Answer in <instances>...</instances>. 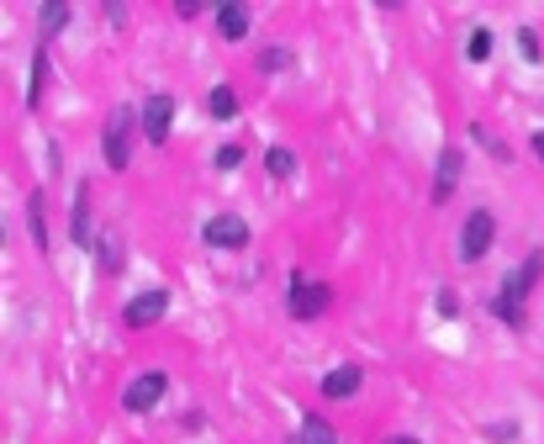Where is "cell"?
Listing matches in <instances>:
<instances>
[{"mask_svg": "<svg viewBox=\"0 0 544 444\" xmlns=\"http://www.w3.org/2000/svg\"><path fill=\"white\" fill-rule=\"evenodd\" d=\"M518 48H523V59H529V64H539V37L529 27H518Z\"/></svg>", "mask_w": 544, "mask_h": 444, "instance_id": "cell-22", "label": "cell"}, {"mask_svg": "<svg viewBox=\"0 0 544 444\" xmlns=\"http://www.w3.org/2000/svg\"><path fill=\"white\" fill-rule=\"evenodd\" d=\"M201 238L212 249H249V222H243L238 212H217V217H206V228H201Z\"/></svg>", "mask_w": 544, "mask_h": 444, "instance_id": "cell-7", "label": "cell"}, {"mask_svg": "<svg viewBox=\"0 0 544 444\" xmlns=\"http://www.w3.org/2000/svg\"><path fill=\"white\" fill-rule=\"evenodd\" d=\"M206 111H212L217 122L238 117V90H233V85H212V90H206Z\"/></svg>", "mask_w": 544, "mask_h": 444, "instance_id": "cell-14", "label": "cell"}, {"mask_svg": "<svg viewBox=\"0 0 544 444\" xmlns=\"http://www.w3.org/2000/svg\"><path fill=\"white\" fill-rule=\"evenodd\" d=\"M212 164H217V170H222V175H233V170H238V164H243V143H222Z\"/></svg>", "mask_w": 544, "mask_h": 444, "instance_id": "cell-21", "label": "cell"}, {"mask_svg": "<svg viewBox=\"0 0 544 444\" xmlns=\"http://www.w3.org/2000/svg\"><path fill=\"white\" fill-rule=\"evenodd\" d=\"M175 16H180V22H191V16H201V6H196V0H180Z\"/></svg>", "mask_w": 544, "mask_h": 444, "instance_id": "cell-24", "label": "cell"}, {"mask_svg": "<svg viewBox=\"0 0 544 444\" xmlns=\"http://www.w3.org/2000/svg\"><path fill=\"white\" fill-rule=\"evenodd\" d=\"M465 59H471V64H486V59H492V32H486V27H476L471 37H465Z\"/></svg>", "mask_w": 544, "mask_h": 444, "instance_id": "cell-19", "label": "cell"}, {"mask_svg": "<svg viewBox=\"0 0 544 444\" xmlns=\"http://www.w3.org/2000/svg\"><path fill=\"white\" fill-rule=\"evenodd\" d=\"M27 228H32L37 254H48V249H53V238H48V207H43V191H32V196H27Z\"/></svg>", "mask_w": 544, "mask_h": 444, "instance_id": "cell-13", "label": "cell"}, {"mask_svg": "<svg viewBox=\"0 0 544 444\" xmlns=\"http://www.w3.org/2000/svg\"><path fill=\"white\" fill-rule=\"evenodd\" d=\"M544 275V249H534L529 259H523L518 270H508V281H502V291H497V302H492V312L508 328H523V296L534 291V281Z\"/></svg>", "mask_w": 544, "mask_h": 444, "instance_id": "cell-2", "label": "cell"}, {"mask_svg": "<svg viewBox=\"0 0 544 444\" xmlns=\"http://www.w3.org/2000/svg\"><path fill=\"white\" fill-rule=\"evenodd\" d=\"M69 233H74V249H96V228H90V180L74 185V217H69Z\"/></svg>", "mask_w": 544, "mask_h": 444, "instance_id": "cell-9", "label": "cell"}, {"mask_svg": "<svg viewBox=\"0 0 544 444\" xmlns=\"http://www.w3.org/2000/svg\"><path fill=\"white\" fill-rule=\"evenodd\" d=\"M69 0H59V6H43V11H37V22H43V37H59L64 27H69Z\"/></svg>", "mask_w": 544, "mask_h": 444, "instance_id": "cell-17", "label": "cell"}, {"mask_svg": "<svg viewBox=\"0 0 544 444\" xmlns=\"http://www.w3.org/2000/svg\"><path fill=\"white\" fill-rule=\"evenodd\" d=\"M43 80H48V48L32 53V85H27V111H37V101H43Z\"/></svg>", "mask_w": 544, "mask_h": 444, "instance_id": "cell-16", "label": "cell"}, {"mask_svg": "<svg viewBox=\"0 0 544 444\" xmlns=\"http://www.w3.org/2000/svg\"><path fill=\"white\" fill-rule=\"evenodd\" d=\"M360 386H365V370L360 365H339V370H328V376H323V397L328 402H349Z\"/></svg>", "mask_w": 544, "mask_h": 444, "instance_id": "cell-10", "label": "cell"}, {"mask_svg": "<svg viewBox=\"0 0 544 444\" xmlns=\"http://www.w3.org/2000/svg\"><path fill=\"white\" fill-rule=\"evenodd\" d=\"M217 32L238 43V37H249V6L243 0H228V6H217Z\"/></svg>", "mask_w": 544, "mask_h": 444, "instance_id": "cell-12", "label": "cell"}, {"mask_svg": "<svg viewBox=\"0 0 544 444\" xmlns=\"http://www.w3.org/2000/svg\"><path fill=\"white\" fill-rule=\"evenodd\" d=\"M386 444H423V439H418V434H391Z\"/></svg>", "mask_w": 544, "mask_h": 444, "instance_id": "cell-25", "label": "cell"}, {"mask_svg": "<svg viewBox=\"0 0 544 444\" xmlns=\"http://www.w3.org/2000/svg\"><path fill=\"white\" fill-rule=\"evenodd\" d=\"M455 185H460V148H444L439 154V170H434V207H444L449 196H455Z\"/></svg>", "mask_w": 544, "mask_h": 444, "instance_id": "cell-11", "label": "cell"}, {"mask_svg": "<svg viewBox=\"0 0 544 444\" xmlns=\"http://www.w3.org/2000/svg\"><path fill=\"white\" fill-rule=\"evenodd\" d=\"M455 312H460V296L444 286V291H439V318H455Z\"/></svg>", "mask_w": 544, "mask_h": 444, "instance_id": "cell-23", "label": "cell"}, {"mask_svg": "<svg viewBox=\"0 0 544 444\" xmlns=\"http://www.w3.org/2000/svg\"><path fill=\"white\" fill-rule=\"evenodd\" d=\"M529 143H534V154H539V164H544V133H534Z\"/></svg>", "mask_w": 544, "mask_h": 444, "instance_id": "cell-26", "label": "cell"}, {"mask_svg": "<svg viewBox=\"0 0 544 444\" xmlns=\"http://www.w3.org/2000/svg\"><path fill=\"white\" fill-rule=\"evenodd\" d=\"M164 392H170V376H164V370H143L138 381H127L122 407L127 413H154V407L164 402Z\"/></svg>", "mask_w": 544, "mask_h": 444, "instance_id": "cell-5", "label": "cell"}, {"mask_svg": "<svg viewBox=\"0 0 544 444\" xmlns=\"http://www.w3.org/2000/svg\"><path fill=\"white\" fill-rule=\"evenodd\" d=\"M280 69H291V48H265L259 53V74H280Z\"/></svg>", "mask_w": 544, "mask_h": 444, "instance_id": "cell-20", "label": "cell"}, {"mask_svg": "<svg viewBox=\"0 0 544 444\" xmlns=\"http://www.w3.org/2000/svg\"><path fill=\"white\" fill-rule=\"evenodd\" d=\"M296 444H339V434H333V423L323 413H307L302 418V439H296Z\"/></svg>", "mask_w": 544, "mask_h": 444, "instance_id": "cell-15", "label": "cell"}, {"mask_svg": "<svg viewBox=\"0 0 544 444\" xmlns=\"http://www.w3.org/2000/svg\"><path fill=\"white\" fill-rule=\"evenodd\" d=\"M164 312H170V291L154 286V291H138L133 302L122 307V323H127V328H154Z\"/></svg>", "mask_w": 544, "mask_h": 444, "instance_id": "cell-8", "label": "cell"}, {"mask_svg": "<svg viewBox=\"0 0 544 444\" xmlns=\"http://www.w3.org/2000/svg\"><path fill=\"white\" fill-rule=\"evenodd\" d=\"M265 170L275 180H291L296 175V154H291V148H265Z\"/></svg>", "mask_w": 544, "mask_h": 444, "instance_id": "cell-18", "label": "cell"}, {"mask_svg": "<svg viewBox=\"0 0 544 444\" xmlns=\"http://www.w3.org/2000/svg\"><path fill=\"white\" fill-rule=\"evenodd\" d=\"M143 133V111L138 106H111L106 111V133H101V154H106V170H127L133 164V148Z\"/></svg>", "mask_w": 544, "mask_h": 444, "instance_id": "cell-1", "label": "cell"}, {"mask_svg": "<svg viewBox=\"0 0 544 444\" xmlns=\"http://www.w3.org/2000/svg\"><path fill=\"white\" fill-rule=\"evenodd\" d=\"M286 307H291L296 323H317V318L333 307V291H328L323 281H307V270H291V281H286Z\"/></svg>", "mask_w": 544, "mask_h": 444, "instance_id": "cell-3", "label": "cell"}, {"mask_svg": "<svg viewBox=\"0 0 544 444\" xmlns=\"http://www.w3.org/2000/svg\"><path fill=\"white\" fill-rule=\"evenodd\" d=\"M143 143H170V127H175V96H164V90H154L143 106Z\"/></svg>", "mask_w": 544, "mask_h": 444, "instance_id": "cell-6", "label": "cell"}, {"mask_svg": "<svg viewBox=\"0 0 544 444\" xmlns=\"http://www.w3.org/2000/svg\"><path fill=\"white\" fill-rule=\"evenodd\" d=\"M492 238H497V217L486 207H476L471 217H465V228H460V259L465 265H481L486 249H492Z\"/></svg>", "mask_w": 544, "mask_h": 444, "instance_id": "cell-4", "label": "cell"}]
</instances>
